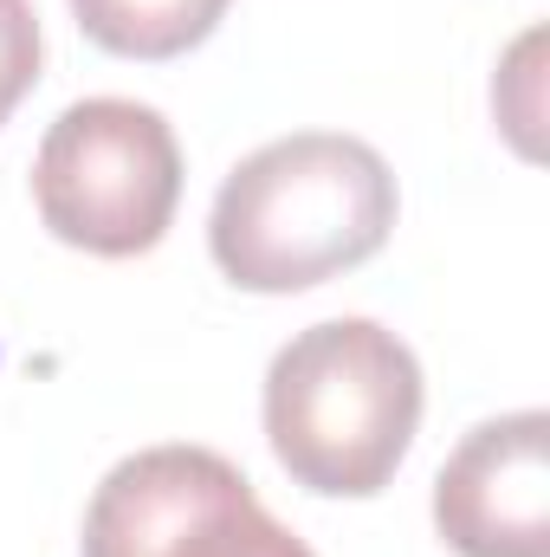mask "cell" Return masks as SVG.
<instances>
[{
  "label": "cell",
  "mask_w": 550,
  "mask_h": 557,
  "mask_svg": "<svg viewBox=\"0 0 550 557\" xmlns=\"http://www.w3.org/2000/svg\"><path fill=\"white\" fill-rule=\"evenodd\" d=\"M396 175L363 137L298 131L253 149L214 195L208 247L240 292H304L383 253Z\"/></svg>",
  "instance_id": "1"
},
{
  "label": "cell",
  "mask_w": 550,
  "mask_h": 557,
  "mask_svg": "<svg viewBox=\"0 0 550 557\" xmlns=\"http://www.w3.org/2000/svg\"><path fill=\"white\" fill-rule=\"evenodd\" d=\"M39 78V13L33 0H0V124Z\"/></svg>",
  "instance_id": "8"
},
{
  "label": "cell",
  "mask_w": 550,
  "mask_h": 557,
  "mask_svg": "<svg viewBox=\"0 0 550 557\" xmlns=\"http://www.w3.org/2000/svg\"><path fill=\"white\" fill-rule=\"evenodd\" d=\"M434 525L460 557H550L545 409L479 421L434 480Z\"/></svg>",
  "instance_id": "4"
},
{
  "label": "cell",
  "mask_w": 550,
  "mask_h": 557,
  "mask_svg": "<svg viewBox=\"0 0 550 557\" xmlns=\"http://www.w3.org/2000/svg\"><path fill=\"white\" fill-rule=\"evenodd\" d=\"M72 13L117 59H182L227 20V0H72Z\"/></svg>",
  "instance_id": "6"
},
{
  "label": "cell",
  "mask_w": 550,
  "mask_h": 557,
  "mask_svg": "<svg viewBox=\"0 0 550 557\" xmlns=\"http://www.w3.org/2000/svg\"><path fill=\"white\" fill-rule=\"evenodd\" d=\"M33 201L65 247L98 260L149 253L182 201V143L137 98H85L39 143Z\"/></svg>",
  "instance_id": "3"
},
{
  "label": "cell",
  "mask_w": 550,
  "mask_h": 557,
  "mask_svg": "<svg viewBox=\"0 0 550 557\" xmlns=\"http://www.w3.org/2000/svg\"><path fill=\"white\" fill-rule=\"evenodd\" d=\"M247 473L214 447H142L104 473L85 506V557H162L195 519L247 499Z\"/></svg>",
  "instance_id": "5"
},
{
  "label": "cell",
  "mask_w": 550,
  "mask_h": 557,
  "mask_svg": "<svg viewBox=\"0 0 550 557\" xmlns=\"http://www.w3.org/2000/svg\"><path fill=\"white\" fill-rule=\"evenodd\" d=\"M162 557H311V545L291 539L273 512L247 493V499H227L208 519H195Z\"/></svg>",
  "instance_id": "7"
},
{
  "label": "cell",
  "mask_w": 550,
  "mask_h": 557,
  "mask_svg": "<svg viewBox=\"0 0 550 557\" xmlns=\"http://www.w3.org/2000/svg\"><path fill=\"white\" fill-rule=\"evenodd\" d=\"M421 428V363L376 318L298 331L266 370V441L324 499H370L396 480Z\"/></svg>",
  "instance_id": "2"
}]
</instances>
